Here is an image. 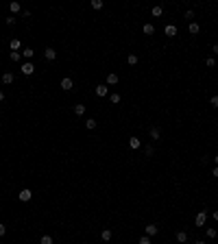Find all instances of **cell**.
Wrapping results in <instances>:
<instances>
[{"mask_svg": "<svg viewBox=\"0 0 218 244\" xmlns=\"http://www.w3.org/2000/svg\"><path fill=\"white\" fill-rule=\"evenodd\" d=\"M72 87H74V81H72V79H68V77H65V79L61 81V89H63V92H70Z\"/></svg>", "mask_w": 218, "mask_h": 244, "instance_id": "cell-5", "label": "cell"}, {"mask_svg": "<svg viewBox=\"0 0 218 244\" xmlns=\"http://www.w3.org/2000/svg\"><path fill=\"white\" fill-rule=\"evenodd\" d=\"M129 146H131V148H140V146H142L140 137H131V140H129Z\"/></svg>", "mask_w": 218, "mask_h": 244, "instance_id": "cell-14", "label": "cell"}, {"mask_svg": "<svg viewBox=\"0 0 218 244\" xmlns=\"http://www.w3.org/2000/svg\"><path fill=\"white\" fill-rule=\"evenodd\" d=\"M116 83H118V74L109 72V74H107V85H116Z\"/></svg>", "mask_w": 218, "mask_h": 244, "instance_id": "cell-11", "label": "cell"}, {"mask_svg": "<svg viewBox=\"0 0 218 244\" xmlns=\"http://www.w3.org/2000/svg\"><path fill=\"white\" fill-rule=\"evenodd\" d=\"M85 127H87L89 131H92V129H96V120H94V118H89V120H85Z\"/></svg>", "mask_w": 218, "mask_h": 244, "instance_id": "cell-20", "label": "cell"}, {"mask_svg": "<svg viewBox=\"0 0 218 244\" xmlns=\"http://www.w3.org/2000/svg\"><path fill=\"white\" fill-rule=\"evenodd\" d=\"M9 9H11V13H18L22 7H20V2H11V5H9Z\"/></svg>", "mask_w": 218, "mask_h": 244, "instance_id": "cell-22", "label": "cell"}, {"mask_svg": "<svg viewBox=\"0 0 218 244\" xmlns=\"http://www.w3.org/2000/svg\"><path fill=\"white\" fill-rule=\"evenodd\" d=\"M44 57H46L48 61H55V59H57V50H55L53 46H48L46 50H44Z\"/></svg>", "mask_w": 218, "mask_h": 244, "instance_id": "cell-1", "label": "cell"}, {"mask_svg": "<svg viewBox=\"0 0 218 244\" xmlns=\"http://www.w3.org/2000/svg\"><path fill=\"white\" fill-rule=\"evenodd\" d=\"M214 163H216V166H218V155H216V157H214Z\"/></svg>", "mask_w": 218, "mask_h": 244, "instance_id": "cell-40", "label": "cell"}, {"mask_svg": "<svg viewBox=\"0 0 218 244\" xmlns=\"http://www.w3.org/2000/svg\"><path fill=\"white\" fill-rule=\"evenodd\" d=\"M109 100H111L113 105H118V103H120V94H111V96H109Z\"/></svg>", "mask_w": 218, "mask_h": 244, "instance_id": "cell-27", "label": "cell"}, {"mask_svg": "<svg viewBox=\"0 0 218 244\" xmlns=\"http://www.w3.org/2000/svg\"><path fill=\"white\" fill-rule=\"evenodd\" d=\"M31 196H33V192H31V190H22V192L18 194V199H20L22 203H26V201H31Z\"/></svg>", "mask_w": 218, "mask_h": 244, "instance_id": "cell-3", "label": "cell"}, {"mask_svg": "<svg viewBox=\"0 0 218 244\" xmlns=\"http://www.w3.org/2000/svg\"><path fill=\"white\" fill-rule=\"evenodd\" d=\"M199 31H201V26H199V24H196V22H190V33H192V35H196Z\"/></svg>", "mask_w": 218, "mask_h": 244, "instance_id": "cell-15", "label": "cell"}, {"mask_svg": "<svg viewBox=\"0 0 218 244\" xmlns=\"http://www.w3.org/2000/svg\"><path fill=\"white\" fill-rule=\"evenodd\" d=\"M33 72H35V65L33 63H22V74L24 77H31Z\"/></svg>", "mask_w": 218, "mask_h": 244, "instance_id": "cell-2", "label": "cell"}, {"mask_svg": "<svg viewBox=\"0 0 218 244\" xmlns=\"http://www.w3.org/2000/svg\"><path fill=\"white\" fill-rule=\"evenodd\" d=\"M127 63H129V65H135V63H137V55H133V53H131V55L127 57Z\"/></svg>", "mask_w": 218, "mask_h": 244, "instance_id": "cell-18", "label": "cell"}, {"mask_svg": "<svg viewBox=\"0 0 218 244\" xmlns=\"http://www.w3.org/2000/svg\"><path fill=\"white\" fill-rule=\"evenodd\" d=\"M39 244H53V238H50V235H42Z\"/></svg>", "mask_w": 218, "mask_h": 244, "instance_id": "cell-25", "label": "cell"}, {"mask_svg": "<svg viewBox=\"0 0 218 244\" xmlns=\"http://www.w3.org/2000/svg\"><path fill=\"white\" fill-rule=\"evenodd\" d=\"M205 233H207V238H216V229H214V227H207Z\"/></svg>", "mask_w": 218, "mask_h": 244, "instance_id": "cell-26", "label": "cell"}, {"mask_svg": "<svg viewBox=\"0 0 218 244\" xmlns=\"http://www.w3.org/2000/svg\"><path fill=\"white\" fill-rule=\"evenodd\" d=\"M212 53H214V55H218V44H214V48H212Z\"/></svg>", "mask_w": 218, "mask_h": 244, "instance_id": "cell-36", "label": "cell"}, {"mask_svg": "<svg viewBox=\"0 0 218 244\" xmlns=\"http://www.w3.org/2000/svg\"><path fill=\"white\" fill-rule=\"evenodd\" d=\"M144 153H146V157H153L155 148H153V146H146V148H144Z\"/></svg>", "mask_w": 218, "mask_h": 244, "instance_id": "cell-28", "label": "cell"}, {"mask_svg": "<svg viewBox=\"0 0 218 244\" xmlns=\"http://www.w3.org/2000/svg\"><path fill=\"white\" fill-rule=\"evenodd\" d=\"M151 137H153V140H159V137H161L159 127H151Z\"/></svg>", "mask_w": 218, "mask_h": 244, "instance_id": "cell-12", "label": "cell"}, {"mask_svg": "<svg viewBox=\"0 0 218 244\" xmlns=\"http://www.w3.org/2000/svg\"><path fill=\"white\" fill-rule=\"evenodd\" d=\"M144 33H146V35H153V33H155V26H153V24H144Z\"/></svg>", "mask_w": 218, "mask_h": 244, "instance_id": "cell-17", "label": "cell"}, {"mask_svg": "<svg viewBox=\"0 0 218 244\" xmlns=\"http://www.w3.org/2000/svg\"><path fill=\"white\" fill-rule=\"evenodd\" d=\"M212 216H214V220H218V209H214V211H212Z\"/></svg>", "mask_w": 218, "mask_h": 244, "instance_id": "cell-37", "label": "cell"}, {"mask_svg": "<svg viewBox=\"0 0 218 244\" xmlns=\"http://www.w3.org/2000/svg\"><path fill=\"white\" fill-rule=\"evenodd\" d=\"M35 55V50H33V48H24V50H22V57H26V59H31Z\"/></svg>", "mask_w": 218, "mask_h": 244, "instance_id": "cell-16", "label": "cell"}, {"mask_svg": "<svg viewBox=\"0 0 218 244\" xmlns=\"http://www.w3.org/2000/svg\"><path fill=\"white\" fill-rule=\"evenodd\" d=\"M137 244H151V238H149V235H142Z\"/></svg>", "mask_w": 218, "mask_h": 244, "instance_id": "cell-30", "label": "cell"}, {"mask_svg": "<svg viewBox=\"0 0 218 244\" xmlns=\"http://www.w3.org/2000/svg\"><path fill=\"white\" fill-rule=\"evenodd\" d=\"M161 11H164V7H159V5H157V7H153V11H151V13H153L155 18H159V15H161Z\"/></svg>", "mask_w": 218, "mask_h": 244, "instance_id": "cell-23", "label": "cell"}, {"mask_svg": "<svg viewBox=\"0 0 218 244\" xmlns=\"http://www.w3.org/2000/svg\"><path fill=\"white\" fill-rule=\"evenodd\" d=\"M212 175H214V177L218 179V166H214V172H212Z\"/></svg>", "mask_w": 218, "mask_h": 244, "instance_id": "cell-38", "label": "cell"}, {"mask_svg": "<svg viewBox=\"0 0 218 244\" xmlns=\"http://www.w3.org/2000/svg\"><path fill=\"white\" fill-rule=\"evenodd\" d=\"M96 94H98V96H107L109 94V87L107 85H96Z\"/></svg>", "mask_w": 218, "mask_h": 244, "instance_id": "cell-9", "label": "cell"}, {"mask_svg": "<svg viewBox=\"0 0 218 244\" xmlns=\"http://www.w3.org/2000/svg\"><path fill=\"white\" fill-rule=\"evenodd\" d=\"M9 46H11V53H20V48H22V41L15 37V39H11L9 41Z\"/></svg>", "mask_w": 218, "mask_h": 244, "instance_id": "cell-6", "label": "cell"}, {"mask_svg": "<svg viewBox=\"0 0 218 244\" xmlns=\"http://www.w3.org/2000/svg\"><path fill=\"white\" fill-rule=\"evenodd\" d=\"M177 242H179V244L188 242V233H185V231H177Z\"/></svg>", "mask_w": 218, "mask_h": 244, "instance_id": "cell-13", "label": "cell"}, {"mask_svg": "<svg viewBox=\"0 0 218 244\" xmlns=\"http://www.w3.org/2000/svg\"><path fill=\"white\" fill-rule=\"evenodd\" d=\"M9 57H11V61H20V59H22V55H20V53H11Z\"/></svg>", "mask_w": 218, "mask_h": 244, "instance_id": "cell-31", "label": "cell"}, {"mask_svg": "<svg viewBox=\"0 0 218 244\" xmlns=\"http://www.w3.org/2000/svg\"><path fill=\"white\" fill-rule=\"evenodd\" d=\"M185 20H190V22L194 20V11H192V9H188V11H185Z\"/></svg>", "mask_w": 218, "mask_h": 244, "instance_id": "cell-29", "label": "cell"}, {"mask_svg": "<svg viewBox=\"0 0 218 244\" xmlns=\"http://www.w3.org/2000/svg\"><path fill=\"white\" fill-rule=\"evenodd\" d=\"M7 24H9V26H13V24H15V18L11 15V18H7Z\"/></svg>", "mask_w": 218, "mask_h": 244, "instance_id": "cell-35", "label": "cell"}, {"mask_svg": "<svg viewBox=\"0 0 218 244\" xmlns=\"http://www.w3.org/2000/svg\"><path fill=\"white\" fill-rule=\"evenodd\" d=\"M205 63H207V65H209V68H214V65H216V59H214V57H209V59H207V61H205Z\"/></svg>", "mask_w": 218, "mask_h": 244, "instance_id": "cell-32", "label": "cell"}, {"mask_svg": "<svg viewBox=\"0 0 218 244\" xmlns=\"http://www.w3.org/2000/svg\"><path fill=\"white\" fill-rule=\"evenodd\" d=\"M209 103H212L214 107H218V94H216V96H212V100H209Z\"/></svg>", "mask_w": 218, "mask_h": 244, "instance_id": "cell-33", "label": "cell"}, {"mask_svg": "<svg viewBox=\"0 0 218 244\" xmlns=\"http://www.w3.org/2000/svg\"><path fill=\"white\" fill-rule=\"evenodd\" d=\"M2 83L5 85H11L13 83V74H11V72H5V74H2Z\"/></svg>", "mask_w": 218, "mask_h": 244, "instance_id": "cell-10", "label": "cell"}, {"mask_svg": "<svg viewBox=\"0 0 218 244\" xmlns=\"http://www.w3.org/2000/svg\"><path fill=\"white\" fill-rule=\"evenodd\" d=\"M92 9H96V11L103 9V0H92Z\"/></svg>", "mask_w": 218, "mask_h": 244, "instance_id": "cell-21", "label": "cell"}, {"mask_svg": "<svg viewBox=\"0 0 218 244\" xmlns=\"http://www.w3.org/2000/svg\"><path fill=\"white\" fill-rule=\"evenodd\" d=\"M194 244H205V242H203V240H196V242H194Z\"/></svg>", "mask_w": 218, "mask_h": 244, "instance_id": "cell-41", "label": "cell"}, {"mask_svg": "<svg viewBox=\"0 0 218 244\" xmlns=\"http://www.w3.org/2000/svg\"><path fill=\"white\" fill-rule=\"evenodd\" d=\"M164 33H166L168 37H175V35H177V26H172V24H168V26L164 29Z\"/></svg>", "mask_w": 218, "mask_h": 244, "instance_id": "cell-8", "label": "cell"}, {"mask_svg": "<svg viewBox=\"0 0 218 244\" xmlns=\"http://www.w3.org/2000/svg\"><path fill=\"white\" fill-rule=\"evenodd\" d=\"M101 238H103L105 242H107V240H111V229H105V231L101 233Z\"/></svg>", "mask_w": 218, "mask_h": 244, "instance_id": "cell-24", "label": "cell"}, {"mask_svg": "<svg viewBox=\"0 0 218 244\" xmlns=\"http://www.w3.org/2000/svg\"><path fill=\"white\" fill-rule=\"evenodd\" d=\"M205 220H207V211L203 209V211H199V214H196V227H203V225H205Z\"/></svg>", "mask_w": 218, "mask_h": 244, "instance_id": "cell-4", "label": "cell"}, {"mask_svg": "<svg viewBox=\"0 0 218 244\" xmlns=\"http://www.w3.org/2000/svg\"><path fill=\"white\" fill-rule=\"evenodd\" d=\"M5 100V92H0V103H2Z\"/></svg>", "mask_w": 218, "mask_h": 244, "instance_id": "cell-39", "label": "cell"}, {"mask_svg": "<svg viewBox=\"0 0 218 244\" xmlns=\"http://www.w3.org/2000/svg\"><path fill=\"white\" fill-rule=\"evenodd\" d=\"M74 113L77 116H83L85 113V105H74Z\"/></svg>", "mask_w": 218, "mask_h": 244, "instance_id": "cell-19", "label": "cell"}, {"mask_svg": "<svg viewBox=\"0 0 218 244\" xmlns=\"http://www.w3.org/2000/svg\"><path fill=\"white\" fill-rule=\"evenodd\" d=\"M5 233H7V227H5V225H2V222H0V238H2V235H5Z\"/></svg>", "mask_w": 218, "mask_h": 244, "instance_id": "cell-34", "label": "cell"}, {"mask_svg": "<svg viewBox=\"0 0 218 244\" xmlns=\"http://www.w3.org/2000/svg\"><path fill=\"white\" fill-rule=\"evenodd\" d=\"M157 231H159L157 225H146V229H144V235H149V238H151V235H155Z\"/></svg>", "mask_w": 218, "mask_h": 244, "instance_id": "cell-7", "label": "cell"}]
</instances>
